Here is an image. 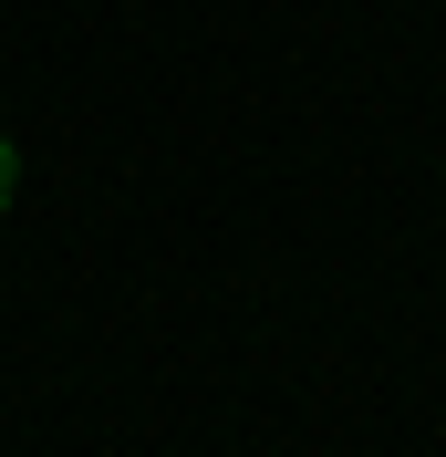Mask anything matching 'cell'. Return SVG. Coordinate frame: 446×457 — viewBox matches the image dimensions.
Returning <instances> with one entry per match:
<instances>
[{
  "instance_id": "1",
  "label": "cell",
  "mask_w": 446,
  "mask_h": 457,
  "mask_svg": "<svg viewBox=\"0 0 446 457\" xmlns=\"http://www.w3.org/2000/svg\"><path fill=\"white\" fill-rule=\"evenodd\" d=\"M11 198H21V145L0 136V219H11Z\"/></svg>"
}]
</instances>
